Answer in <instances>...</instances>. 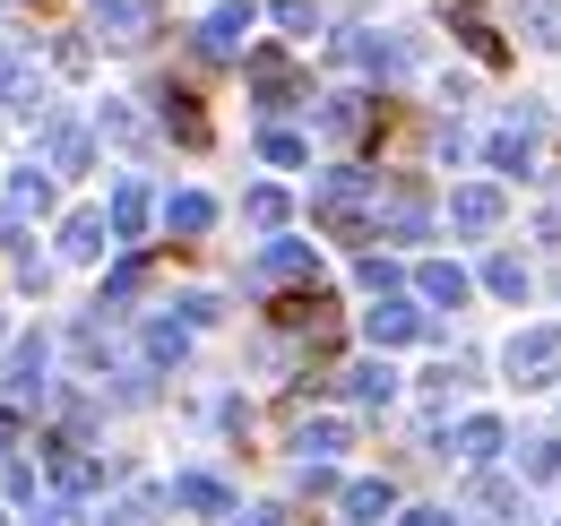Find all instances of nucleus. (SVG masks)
Returning <instances> with one entry per match:
<instances>
[{"label": "nucleus", "mask_w": 561, "mask_h": 526, "mask_svg": "<svg viewBox=\"0 0 561 526\" xmlns=\"http://www.w3.org/2000/svg\"><path fill=\"white\" fill-rule=\"evenodd\" d=\"M415 294H423V302H440V311H458V302L476 294V276H467L458 260H423L415 267Z\"/></svg>", "instance_id": "20"}, {"label": "nucleus", "mask_w": 561, "mask_h": 526, "mask_svg": "<svg viewBox=\"0 0 561 526\" xmlns=\"http://www.w3.org/2000/svg\"><path fill=\"white\" fill-rule=\"evenodd\" d=\"M311 267H320V251H311V242H268V251L251 260V285H302Z\"/></svg>", "instance_id": "17"}, {"label": "nucleus", "mask_w": 561, "mask_h": 526, "mask_svg": "<svg viewBox=\"0 0 561 526\" xmlns=\"http://www.w3.org/2000/svg\"><path fill=\"white\" fill-rule=\"evenodd\" d=\"M233 526H285V518H277V510H242Z\"/></svg>", "instance_id": "45"}, {"label": "nucleus", "mask_w": 561, "mask_h": 526, "mask_svg": "<svg viewBox=\"0 0 561 526\" xmlns=\"http://www.w3.org/2000/svg\"><path fill=\"white\" fill-rule=\"evenodd\" d=\"M44 458H53V474H61V483H70V492H95V483H104V466L87 458V449H78V441H53V449H44Z\"/></svg>", "instance_id": "24"}, {"label": "nucleus", "mask_w": 561, "mask_h": 526, "mask_svg": "<svg viewBox=\"0 0 561 526\" xmlns=\"http://www.w3.org/2000/svg\"><path fill=\"white\" fill-rule=\"evenodd\" d=\"M354 276L371 285V302H380V294H398V260H380V251H363V260H354Z\"/></svg>", "instance_id": "38"}, {"label": "nucleus", "mask_w": 561, "mask_h": 526, "mask_svg": "<svg viewBox=\"0 0 561 526\" xmlns=\"http://www.w3.org/2000/svg\"><path fill=\"white\" fill-rule=\"evenodd\" d=\"M492 173H536V104H510V122L484 138Z\"/></svg>", "instance_id": "4"}, {"label": "nucleus", "mask_w": 561, "mask_h": 526, "mask_svg": "<svg viewBox=\"0 0 561 526\" xmlns=\"http://www.w3.org/2000/svg\"><path fill=\"white\" fill-rule=\"evenodd\" d=\"M337 53H346L354 69H371V78H398V69H415V44H407V35H346Z\"/></svg>", "instance_id": "14"}, {"label": "nucleus", "mask_w": 561, "mask_h": 526, "mask_svg": "<svg viewBox=\"0 0 561 526\" xmlns=\"http://www.w3.org/2000/svg\"><path fill=\"white\" fill-rule=\"evenodd\" d=\"M18 61H26V53H18V35H0V78H9Z\"/></svg>", "instance_id": "44"}, {"label": "nucleus", "mask_w": 561, "mask_h": 526, "mask_svg": "<svg viewBox=\"0 0 561 526\" xmlns=\"http://www.w3.org/2000/svg\"><path fill=\"white\" fill-rule=\"evenodd\" d=\"M311 225H329L337 242H363V233H380V198H371V173H354V164L320 173V182H311Z\"/></svg>", "instance_id": "1"}, {"label": "nucleus", "mask_w": 561, "mask_h": 526, "mask_svg": "<svg viewBox=\"0 0 561 526\" xmlns=\"http://www.w3.org/2000/svg\"><path fill=\"white\" fill-rule=\"evenodd\" d=\"M122 302H139V260H122L104 276V302H95V311H122Z\"/></svg>", "instance_id": "37"}, {"label": "nucleus", "mask_w": 561, "mask_h": 526, "mask_svg": "<svg viewBox=\"0 0 561 526\" xmlns=\"http://www.w3.org/2000/svg\"><path fill=\"white\" fill-rule=\"evenodd\" d=\"M251 26H260V9H251V0H216L208 18H199V53H208V61H242Z\"/></svg>", "instance_id": "3"}, {"label": "nucleus", "mask_w": 561, "mask_h": 526, "mask_svg": "<svg viewBox=\"0 0 561 526\" xmlns=\"http://www.w3.org/2000/svg\"><path fill=\"white\" fill-rule=\"evenodd\" d=\"M164 130H173V138H191V147H199V138H208V113H199L191 95H173V87H164Z\"/></svg>", "instance_id": "33"}, {"label": "nucleus", "mask_w": 561, "mask_h": 526, "mask_svg": "<svg viewBox=\"0 0 561 526\" xmlns=\"http://www.w3.org/2000/svg\"><path fill=\"white\" fill-rule=\"evenodd\" d=\"M242 216H251L260 233H285V216H294V198H285V191H268V182H260V191L242 198Z\"/></svg>", "instance_id": "32"}, {"label": "nucleus", "mask_w": 561, "mask_h": 526, "mask_svg": "<svg viewBox=\"0 0 561 526\" xmlns=\"http://www.w3.org/2000/svg\"><path fill=\"white\" fill-rule=\"evenodd\" d=\"M113 242H122V233H113V216H104V207H78V216H61V260H104V251H113Z\"/></svg>", "instance_id": "12"}, {"label": "nucleus", "mask_w": 561, "mask_h": 526, "mask_svg": "<svg viewBox=\"0 0 561 526\" xmlns=\"http://www.w3.org/2000/svg\"><path fill=\"white\" fill-rule=\"evenodd\" d=\"M518 474H527V483H561V432L518 441Z\"/></svg>", "instance_id": "25"}, {"label": "nucleus", "mask_w": 561, "mask_h": 526, "mask_svg": "<svg viewBox=\"0 0 561 526\" xmlns=\"http://www.w3.org/2000/svg\"><path fill=\"white\" fill-rule=\"evenodd\" d=\"M164 492H173V510H191V518H242V510H233V492H225L216 474H173Z\"/></svg>", "instance_id": "18"}, {"label": "nucleus", "mask_w": 561, "mask_h": 526, "mask_svg": "<svg viewBox=\"0 0 561 526\" xmlns=\"http://www.w3.org/2000/svg\"><path fill=\"white\" fill-rule=\"evenodd\" d=\"M44 363H53L44 329H35V336H18V345H9V371H0V389L18 397V405H44Z\"/></svg>", "instance_id": "8"}, {"label": "nucleus", "mask_w": 561, "mask_h": 526, "mask_svg": "<svg viewBox=\"0 0 561 526\" xmlns=\"http://www.w3.org/2000/svg\"><path fill=\"white\" fill-rule=\"evenodd\" d=\"M164 501H173V492H156V483H147V492H130V501H113V510H104V526H147Z\"/></svg>", "instance_id": "36"}, {"label": "nucleus", "mask_w": 561, "mask_h": 526, "mask_svg": "<svg viewBox=\"0 0 561 526\" xmlns=\"http://www.w3.org/2000/svg\"><path fill=\"white\" fill-rule=\"evenodd\" d=\"M337 510H346V526H389L398 492H389L380 474H363V483H346V501H337Z\"/></svg>", "instance_id": "21"}, {"label": "nucleus", "mask_w": 561, "mask_h": 526, "mask_svg": "<svg viewBox=\"0 0 561 526\" xmlns=\"http://www.w3.org/2000/svg\"><path fill=\"white\" fill-rule=\"evenodd\" d=\"M294 483H302V492H337V501H346V483H337L329 466H294Z\"/></svg>", "instance_id": "41"}, {"label": "nucleus", "mask_w": 561, "mask_h": 526, "mask_svg": "<svg viewBox=\"0 0 561 526\" xmlns=\"http://www.w3.org/2000/svg\"><path fill=\"white\" fill-rule=\"evenodd\" d=\"M501 371H510L518 389H553L561 380V329H518L501 345Z\"/></svg>", "instance_id": "2"}, {"label": "nucleus", "mask_w": 561, "mask_h": 526, "mask_svg": "<svg viewBox=\"0 0 561 526\" xmlns=\"http://www.w3.org/2000/svg\"><path fill=\"white\" fill-rule=\"evenodd\" d=\"M9 276H18L26 294H44V285H53V260H44V251H35L26 233H9Z\"/></svg>", "instance_id": "29"}, {"label": "nucleus", "mask_w": 561, "mask_h": 526, "mask_svg": "<svg viewBox=\"0 0 561 526\" xmlns=\"http://www.w3.org/2000/svg\"><path fill=\"white\" fill-rule=\"evenodd\" d=\"M0 104H9V113H35V122H53V113H44V69L18 61L9 78H0Z\"/></svg>", "instance_id": "22"}, {"label": "nucleus", "mask_w": 561, "mask_h": 526, "mask_svg": "<svg viewBox=\"0 0 561 526\" xmlns=\"http://www.w3.org/2000/svg\"><path fill=\"white\" fill-rule=\"evenodd\" d=\"M9 207H18V216H44V207H53V173H44V164H18V173H9Z\"/></svg>", "instance_id": "26"}, {"label": "nucleus", "mask_w": 561, "mask_h": 526, "mask_svg": "<svg viewBox=\"0 0 561 526\" xmlns=\"http://www.w3.org/2000/svg\"><path fill=\"white\" fill-rule=\"evenodd\" d=\"M268 18H277L285 35H311V26H320V9H311V0H268Z\"/></svg>", "instance_id": "39"}, {"label": "nucleus", "mask_w": 561, "mask_h": 526, "mask_svg": "<svg viewBox=\"0 0 561 526\" xmlns=\"http://www.w3.org/2000/svg\"><path fill=\"white\" fill-rule=\"evenodd\" d=\"M260 156H268V164H311V138H302V130H277V122H268V130H260Z\"/></svg>", "instance_id": "35"}, {"label": "nucleus", "mask_w": 561, "mask_h": 526, "mask_svg": "<svg viewBox=\"0 0 561 526\" xmlns=\"http://www.w3.org/2000/svg\"><path fill=\"white\" fill-rule=\"evenodd\" d=\"M501 449H510V432H501V414H467V423L449 432V458H458V466H476V474H484V466L501 458Z\"/></svg>", "instance_id": "13"}, {"label": "nucleus", "mask_w": 561, "mask_h": 526, "mask_svg": "<svg viewBox=\"0 0 561 526\" xmlns=\"http://www.w3.org/2000/svg\"><path fill=\"white\" fill-rule=\"evenodd\" d=\"M501 216H510L501 182H467V191H449V233H467V242H484Z\"/></svg>", "instance_id": "7"}, {"label": "nucleus", "mask_w": 561, "mask_h": 526, "mask_svg": "<svg viewBox=\"0 0 561 526\" xmlns=\"http://www.w3.org/2000/svg\"><path fill=\"white\" fill-rule=\"evenodd\" d=\"M95 35L122 44V53H139L147 35H156V0H95Z\"/></svg>", "instance_id": "9"}, {"label": "nucleus", "mask_w": 561, "mask_h": 526, "mask_svg": "<svg viewBox=\"0 0 561 526\" xmlns=\"http://www.w3.org/2000/svg\"><path fill=\"white\" fill-rule=\"evenodd\" d=\"M35 164H44V173H87V164H95V122H61V113H53Z\"/></svg>", "instance_id": "6"}, {"label": "nucleus", "mask_w": 561, "mask_h": 526, "mask_svg": "<svg viewBox=\"0 0 561 526\" xmlns=\"http://www.w3.org/2000/svg\"><path fill=\"white\" fill-rule=\"evenodd\" d=\"M95 138H104V147H130V156H139V147H147L156 130H147V113H139V104L104 95V104H95Z\"/></svg>", "instance_id": "19"}, {"label": "nucleus", "mask_w": 561, "mask_h": 526, "mask_svg": "<svg viewBox=\"0 0 561 526\" xmlns=\"http://www.w3.org/2000/svg\"><path fill=\"white\" fill-rule=\"evenodd\" d=\"M164 225H173V233H208V225H216V198L208 191H173V198H164Z\"/></svg>", "instance_id": "27"}, {"label": "nucleus", "mask_w": 561, "mask_h": 526, "mask_svg": "<svg viewBox=\"0 0 561 526\" xmlns=\"http://www.w3.org/2000/svg\"><path fill=\"white\" fill-rule=\"evenodd\" d=\"M35 526H78V501H35Z\"/></svg>", "instance_id": "42"}, {"label": "nucleus", "mask_w": 561, "mask_h": 526, "mask_svg": "<svg viewBox=\"0 0 561 526\" xmlns=\"http://www.w3.org/2000/svg\"><path fill=\"white\" fill-rule=\"evenodd\" d=\"M251 87H260V104L277 113L285 95H294V61H277V53H260V61H251Z\"/></svg>", "instance_id": "31"}, {"label": "nucleus", "mask_w": 561, "mask_h": 526, "mask_svg": "<svg viewBox=\"0 0 561 526\" xmlns=\"http://www.w3.org/2000/svg\"><path fill=\"white\" fill-rule=\"evenodd\" d=\"M191 354V329L182 320H147V363H182Z\"/></svg>", "instance_id": "34"}, {"label": "nucleus", "mask_w": 561, "mask_h": 526, "mask_svg": "<svg viewBox=\"0 0 561 526\" xmlns=\"http://www.w3.org/2000/svg\"><path fill=\"white\" fill-rule=\"evenodd\" d=\"M346 441H354L346 414H302V423H294V466H329Z\"/></svg>", "instance_id": "15"}, {"label": "nucleus", "mask_w": 561, "mask_h": 526, "mask_svg": "<svg viewBox=\"0 0 561 526\" xmlns=\"http://www.w3.org/2000/svg\"><path fill=\"white\" fill-rule=\"evenodd\" d=\"M320 130L329 138H363L371 130V104H363V95H320Z\"/></svg>", "instance_id": "23"}, {"label": "nucleus", "mask_w": 561, "mask_h": 526, "mask_svg": "<svg viewBox=\"0 0 561 526\" xmlns=\"http://www.w3.org/2000/svg\"><path fill=\"white\" fill-rule=\"evenodd\" d=\"M432 233V198L415 182H398V191L380 198V242H423Z\"/></svg>", "instance_id": "10"}, {"label": "nucleus", "mask_w": 561, "mask_h": 526, "mask_svg": "<svg viewBox=\"0 0 561 526\" xmlns=\"http://www.w3.org/2000/svg\"><path fill=\"white\" fill-rule=\"evenodd\" d=\"M398 526H458V510H407Z\"/></svg>", "instance_id": "43"}, {"label": "nucleus", "mask_w": 561, "mask_h": 526, "mask_svg": "<svg viewBox=\"0 0 561 526\" xmlns=\"http://www.w3.org/2000/svg\"><path fill=\"white\" fill-rule=\"evenodd\" d=\"M484 294H501V302H527V260H518V251H492V260H484Z\"/></svg>", "instance_id": "28"}, {"label": "nucleus", "mask_w": 561, "mask_h": 526, "mask_svg": "<svg viewBox=\"0 0 561 526\" xmlns=\"http://www.w3.org/2000/svg\"><path fill=\"white\" fill-rule=\"evenodd\" d=\"M518 35L553 53V44H561V0H518Z\"/></svg>", "instance_id": "30"}, {"label": "nucleus", "mask_w": 561, "mask_h": 526, "mask_svg": "<svg viewBox=\"0 0 561 526\" xmlns=\"http://www.w3.org/2000/svg\"><path fill=\"white\" fill-rule=\"evenodd\" d=\"M104 216H113V233H122V242H147V225H156L164 207H156V191H147L139 173H122V182H113V207H104Z\"/></svg>", "instance_id": "11"}, {"label": "nucleus", "mask_w": 561, "mask_h": 526, "mask_svg": "<svg viewBox=\"0 0 561 526\" xmlns=\"http://www.w3.org/2000/svg\"><path fill=\"white\" fill-rule=\"evenodd\" d=\"M337 389H346L354 405H398V371H389V354H363V363L337 371Z\"/></svg>", "instance_id": "16"}, {"label": "nucleus", "mask_w": 561, "mask_h": 526, "mask_svg": "<svg viewBox=\"0 0 561 526\" xmlns=\"http://www.w3.org/2000/svg\"><path fill=\"white\" fill-rule=\"evenodd\" d=\"M467 501H476V510H492V518H501V510H518V501H510V483H501V474H476V492H467Z\"/></svg>", "instance_id": "40"}, {"label": "nucleus", "mask_w": 561, "mask_h": 526, "mask_svg": "<svg viewBox=\"0 0 561 526\" xmlns=\"http://www.w3.org/2000/svg\"><path fill=\"white\" fill-rule=\"evenodd\" d=\"M363 336H371V354H389V345H415V336H432V320H423L407 294H380V302L363 311Z\"/></svg>", "instance_id": "5"}]
</instances>
